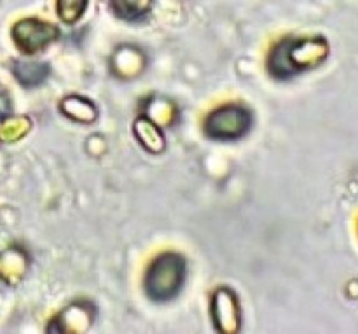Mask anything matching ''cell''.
<instances>
[{
  "mask_svg": "<svg viewBox=\"0 0 358 334\" xmlns=\"http://www.w3.org/2000/svg\"><path fill=\"white\" fill-rule=\"evenodd\" d=\"M329 55L327 41L324 39H289L273 49L268 69L278 79L304 72L318 67Z\"/></svg>",
  "mask_w": 358,
  "mask_h": 334,
  "instance_id": "6da1fadb",
  "label": "cell"
},
{
  "mask_svg": "<svg viewBox=\"0 0 358 334\" xmlns=\"http://www.w3.org/2000/svg\"><path fill=\"white\" fill-rule=\"evenodd\" d=\"M185 280V261L182 256L166 252L157 256L145 275V291L150 300L170 301L180 293Z\"/></svg>",
  "mask_w": 358,
  "mask_h": 334,
  "instance_id": "7a4b0ae2",
  "label": "cell"
},
{
  "mask_svg": "<svg viewBox=\"0 0 358 334\" xmlns=\"http://www.w3.org/2000/svg\"><path fill=\"white\" fill-rule=\"evenodd\" d=\"M250 112L240 105H224L206 118L205 133L208 139L231 142L238 140L250 130Z\"/></svg>",
  "mask_w": 358,
  "mask_h": 334,
  "instance_id": "3957f363",
  "label": "cell"
},
{
  "mask_svg": "<svg viewBox=\"0 0 358 334\" xmlns=\"http://www.w3.org/2000/svg\"><path fill=\"white\" fill-rule=\"evenodd\" d=\"M58 35L59 30L56 25L37 20V18H24L17 21L13 28L14 42L24 55H35L42 51L51 42H55Z\"/></svg>",
  "mask_w": 358,
  "mask_h": 334,
  "instance_id": "277c9868",
  "label": "cell"
},
{
  "mask_svg": "<svg viewBox=\"0 0 358 334\" xmlns=\"http://www.w3.org/2000/svg\"><path fill=\"white\" fill-rule=\"evenodd\" d=\"M213 324L222 333H236L240 329L241 315L236 294L229 289L217 291L212 301Z\"/></svg>",
  "mask_w": 358,
  "mask_h": 334,
  "instance_id": "5b68a950",
  "label": "cell"
},
{
  "mask_svg": "<svg viewBox=\"0 0 358 334\" xmlns=\"http://www.w3.org/2000/svg\"><path fill=\"white\" fill-rule=\"evenodd\" d=\"M135 135L149 153H161L164 149L163 130L149 118H140L135 123Z\"/></svg>",
  "mask_w": 358,
  "mask_h": 334,
  "instance_id": "8992f818",
  "label": "cell"
},
{
  "mask_svg": "<svg viewBox=\"0 0 358 334\" xmlns=\"http://www.w3.org/2000/svg\"><path fill=\"white\" fill-rule=\"evenodd\" d=\"M13 72L23 86L34 88L48 79L49 65L42 62H14Z\"/></svg>",
  "mask_w": 358,
  "mask_h": 334,
  "instance_id": "52a82bcc",
  "label": "cell"
},
{
  "mask_svg": "<svg viewBox=\"0 0 358 334\" xmlns=\"http://www.w3.org/2000/svg\"><path fill=\"white\" fill-rule=\"evenodd\" d=\"M63 114L66 118L73 119L79 123H91L96 119V107L91 100L83 97H69L62 102L59 105Z\"/></svg>",
  "mask_w": 358,
  "mask_h": 334,
  "instance_id": "ba28073f",
  "label": "cell"
},
{
  "mask_svg": "<svg viewBox=\"0 0 358 334\" xmlns=\"http://www.w3.org/2000/svg\"><path fill=\"white\" fill-rule=\"evenodd\" d=\"M154 0H110V6L119 18L124 20H140L152 9Z\"/></svg>",
  "mask_w": 358,
  "mask_h": 334,
  "instance_id": "9c48e42d",
  "label": "cell"
},
{
  "mask_svg": "<svg viewBox=\"0 0 358 334\" xmlns=\"http://www.w3.org/2000/svg\"><path fill=\"white\" fill-rule=\"evenodd\" d=\"M87 7V0H56V13L59 20L73 25L80 20Z\"/></svg>",
  "mask_w": 358,
  "mask_h": 334,
  "instance_id": "30bf717a",
  "label": "cell"
},
{
  "mask_svg": "<svg viewBox=\"0 0 358 334\" xmlns=\"http://www.w3.org/2000/svg\"><path fill=\"white\" fill-rule=\"evenodd\" d=\"M31 123L28 118H10L0 128V140L2 142H16L21 137L27 135Z\"/></svg>",
  "mask_w": 358,
  "mask_h": 334,
  "instance_id": "8fae6325",
  "label": "cell"
},
{
  "mask_svg": "<svg viewBox=\"0 0 358 334\" xmlns=\"http://www.w3.org/2000/svg\"><path fill=\"white\" fill-rule=\"evenodd\" d=\"M9 112V100H7L6 93L3 90L0 88V116H6Z\"/></svg>",
  "mask_w": 358,
  "mask_h": 334,
  "instance_id": "7c38bea8",
  "label": "cell"
}]
</instances>
